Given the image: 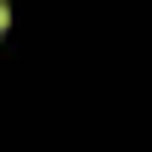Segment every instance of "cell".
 Masks as SVG:
<instances>
[{"label": "cell", "instance_id": "obj_1", "mask_svg": "<svg viewBox=\"0 0 152 152\" xmlns=\"http://www.w3.org/2000/svg\"><path fill=\"white\" fill-rule=\"evenodd\" d=\"M6 22H11V11H6V0H0V33H6Z\"/></svg>", "mask_w": 152, "mask_h": 152}]
</instances>
